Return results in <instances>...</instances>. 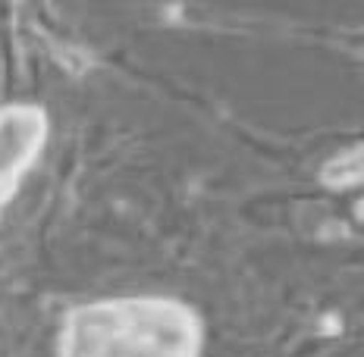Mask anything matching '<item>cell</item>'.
I'll return each mask as SVG.
<instances>
[{
    "label": "cell",
    "instance_id": "1",
    "mask_svg": "<svg viewBox=\"0 0 364 357\" xmlns=\"http://www.w3.org/2000/svg\"><path fill=\"white\" fill-rule=\"evenodd\" d=\"M204 320L182 298L119 295L75 304L57 329V357H201Z\"/></svg>",
    "mask_w": 364,
    "mask_h": 357
},
{
    "label": "cell",
    "instance_id": "2",
    "mask_svg": "<svg viewBox=\"0 0 364 357\" xmlns=\"http://www.w3.org/2000/svg\"><path fill=\"white\" fill-rule=\"evenodd\" d=\"M50 138V116L35 101L0 107V214L19 194L22 182L41 163Z\"/></svg>",
    "mask_w": 364,
    "mask_h": 357
}]
</instances>
